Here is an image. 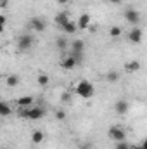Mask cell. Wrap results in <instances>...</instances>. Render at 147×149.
Masks as SVG:
<instances>
[{"mask_svg":"<svg viewBox=\"0 0 147 149\" xmlns=\"http://www.w3.org/2000/svg\"><path fill=\"white\" fill-rule=\"evenodd\" d=\"M90 21H92V17H90L88 14H81V16L78 17V28H80V30H87V28L90 26Z\"/></svg>","mask_w":147,"mask_h":149,"instance_id":"11","label":"cell"},{"mask_svg":"<svg viewBox=\"0 0 147 149\" xmlns=\"http://www.w3.org/2000/svg\"><path fill=\"white\" fill-rule=\"evenodd\" d=\"M132 149H144V148H142V144H139V146H132Z\"/></svg>","mask_w":147,"mask_h":149,"instance_id":"29","label":"cell"},{"mask_svg":"<svg viewBox=\"0 0 147 149\" xmlns=\"http://www.w3.org/2000/svg\"><path fill=\"white\" fill-rule=\"evenodd\" d=\"M30 28H31L33 31H37V33H42V31L47 28V24H45V21L40 19V17H31V19H30Z\"/></svg>","mask_w":147,"mask_h":149,"instance_id":"6","label":"cell"},{"mask_svg":"<svg viewBox=\"0 0 147 149\" xmlns=\"http://www.w3.org/2000/svg\"><path fill=\"white\" fill-rule=\"evenodd\" d=\"M5 23H7V17H5V16H0V24H2V26H0V30H3V28H5Z\"/></svg>","mask_w":147,"mask_h":149,"instance_id":"26","label":"cell"},{"mask_svg":"<svg viewBox=\"0 0 147 149\" xmlns=\"http://www.w3.org/2000/svg\"><path fill=\"white\" fill-rule=\"evenodd\" d=\"M37 81H38V85L47 87V85H49V81H50V78H49V74H47V73H40V74H38V78H37Z\"/></svg>","mask_w":147,"mask_h":149,"instance_id":"18","label":"cell"},{"mask_svg":"<svg viewBox=\"0 0 147 149\" xmlns=\"http://www.w3.org/2000/svg\"><path fill=\"white\" fill-rule=\"evenodd\" d=\"M16 102H17L19 108H30L31 102H33V97H31V95H23V97H19Z\"/></svg>","mask_w":147,"mask_h":149,"instance_id":"14","label":"cell"},{"mask_svg":"<svg viewBox=\"0 0 147 149\" xmlns=\"http://www.w3.org/2000/svg\"><path fill=\"white\" fill-rule=\"evenodd\" d=\"M19 116L21 118H26V120H42L45 116V109L38 108V106H30V108H21L19 111Z\"/></svg>","mask_w":147,"mask_h":149,"instance_id":"1","label":"cell"},{"mask_svg":"<svg viewBox=\"0 0 147 149\" xmlns=\"http://www.w3.org/2000/svg\"><path fill=\"white\" fill-rule=\"evenodd\" d=\"M55 118L62 121V120H66V113L62 111V109H59V111H55Z\"/></svg>","mask_w":147,"mask_h":149,"instance_id":"25","label":"cell"},{"mask_svg":"<svg viewBox=\"0 0 147 149\" xmlns=\"http://www.w3.org/2000/svg\"><path fill=\"white\" fill-rule=\"evenodd\" d=\"M10 113H12V109L9 108L7 102H0V114H2V116H9Z\"/></svg>","mask_w":147,"mask_h":149,"instance_id":"20","label":"cell"},{"mask_svg":"<svg viewBox=\"0 0 147 149\" xmlns=\"http://www.w3.org/2000/svg\"><path fill=\"white\" fill-rule=\"evenodd\" d=\"M128 40L132 42V43H140L142 42V30L140 28H132V31L128 33Z\"/></svg>","mask_w":147,"mask_h":149,"instance_id":"8","label":"cell"},{"mask_svg":"<svg viewBox=\"0 0 147 149\" xmlns=\"http://www.w3.org/2000/svg\"><path fill=\"white\" fill-rule=\"evenodd\" d=\"M76 94H78L81 99H92L94 94H95V88H94V85H92L88 80H81V81H78V85H76Z\"/></svg>","mask_w":147,"mask_h":149,"instance_id":"2","label":"cell"},{"mask_svg":"<svg viewBox=\"0 0 147 149\" xmlns=\"http://www.w3.org/2000/svg\"><path fill=\"white\" fill-rule=\"evenodd\" d=\"M2 149H5V148H2Z\"/></svg>","mask_w":147,"mask_h":149,"instance_id":"33","label":"cell"},{"mask_svg":"<svg viewBox=\"0 0 147 149\" xmlns=\"http://www.w3.org/2000/svg\"><path fill=\"white\" fill-rule=\"evenodd\" d=\"M125 70H126L128 73H135V71L140 70V63L135 61V59H132V61H128V63L125 64Z\"/></svg>","mask_w":147,"mask_h":149,"instance_id":"13","label":"cell"},{"mask_svg":"<svg viewBox=\"0 0 147 149\" xmlns=\"http://www.w3.org/2000/svg\"><path fill=\"white\" fill-rule=\"evenodd\" d=\"M43 139H45V135H43L42 130H35V132L31 134V142H33V144H42Z\"/></svg>","mask_w":147,"mask_h":149,"instance_id":"16","label":"cell"},{"mask_svg":"<svg viewBox=\"0 0 147 149\" xmlns=\"http://www.w3.org/2000/svg\"><path fill=\"white\" fill-rule=\"evenodd\" d=\"M55 47H57V49H59V50H66V49H68V40H66V38H57V40H55Z\"/></svg>","mask_w":147,"mask_h":149,"instance_id":"19","label":"cell"},{"mask_svg":"<svg viewBox=\"0 0 147 149\" xmlns=\"http://www.w3.org/2000/svg\"><path fill=\"white\" fill-rule=\"evenodd\" d=\"M125 19H126L128 23H132V24H139L140 14H139V10H135V9H126V10H125Z\"/></svg>","mask_w":147,"mask_h":149,"instance_id":"7","label":"cell"},{"mask_svg":"<svg viewBox=\"0 0 147 149\" xmlns=\"http://www.w3.org/2000/svg\"><path fill=\"white\" fill-rule=\"evenodd\" d=\"M106 78H107V81H111V83H114V81H118V80H119V74L116 73V71H109Z\"/></svg>","mask_w":147,"mask_h":149,"instance_id":"22","label":"cell"},{"mask_svg":"<svg viewBox=\"0 0 147 149\" xmlns=\"http://www.w3.org/2000/svg\"><path fill=\"white\" fill-rule=\"evenodd\" d=\"M57 2H59V3H61V5H64V3H68V2H69V0H57Z\"/></svg>","mask_w":147,"mask_h":149,"instance_id":"28","label":"cell"},{"mask_svg":"<svg viewBox=\"0 0 147 149\" xmlns=\"http://www.w3.org/2000/svg\"><path fill=\"white\" fill-rule=\"evenodd\" d=\"M69 47H71V56H73L78 63H81V59H83V50H85L83 40H74Z\"/></svg>","mask_w":147,"mask_h":149,"instance_id":"3","label":"cell"},{"mask_svg":"<svg viewBox=\"0 0 147 149\" xmlns=\"http://www.w3.org/2000/svg\"><path fill=\"white\" fill-rule=\"evenodd\" d=\"M31 47H33V37H31L30 33H23L21 37L17 38V49H19L21 52L30 50Z\"/></svg>","mask_w":147,"mask_h":149,"instance_id":"5","label":"cell"},{"mask_svg":"<svg viewBox=\"0 0 147 149\" xmlns=\"http://www.w3.org/2000/svg\"><path fill=\"white\" fill-rule=\"evenodd\" d=\"M109 137L114 141V142H121V141H126V130L123 127H111L109 128Z\"/></svg>","mask_w":147,"mask_h":149,"instance_id":"4","label":"cell"},{"mask_svg":"<svg viewBox=\"0 0 147 149\" xmlns=\"http://www.w3.org/2000/svg\"><path fill=\"white\" fill-rule=\"evenodd\" d=\"M68 21H71L68 12H59V14H55V24H57L59 28H62Z\"/></svg>","mask_w":147,"mask_h":149,"instance_id":"10","label":"cell"},{"mask_svg":"<svg viewBox=\"0 0 147 149\" xmlns=\"http://www.w3.org/2000/svg\"><path fill=\"white\" fill-rule=\"evenodd\" d=\"M121 33H123V31H121V28H119V26H111V28H109V35L112 38L121 37Z\"/></svg>","mask_w":147,"mask_h":149,"instance_id":"21","label":"cell"},{"mask_svg":"<svg viewBox=\"0 0 147 149\" xmlns=\"http://www.w3.org/2000/svg\"><path fill=\"white\" fill-rule=\"evenodd\" d=\"M61 101H62V102H71V94H69V92H64V94L61 95Z\"/></svg>","mask_w":147,"mask_h":149,"instance_id":"24","label":"cell"},{"mask_svg":"<svg viewBox=\"0 0 147 149\" xmlns=\"http://www.w3.org/2000/svg\"><path fill=\"white\" fill-rule=\"evenodd\" d=\"M111 3H121V2H123V0H109Z\"/></svg>","mask_w":147,"mask_h":149,"instance_id":"30","label":"cell"},{"mask_svg":"<svg viewBox=\"0 0 147 149\" xmlns=\"http://www.w3.org/2000/svg\"><path fill=\"white\" fill-rule=\"evenodd\" d=\"M5 83H7V87H16V85L19 83V76H17V74H7Z\"/></svg>","mask_w":147,"mask_h":149,"instance_id":"17","label":"cell"},{"mask_svg":"<svg viewBox=\"0 0 147 149\" xmlns=\"http://www.w3.org/2000/svg\"><path fill=\"white\" fill-rule=\"evenodd\" d=\"M64 33H69V35H73V33H76V30H78V23H73V21H68L62 28H61Z\"/></svg>","mask_w":147,"mask_h":149,"instance_id":"15","label":"cell"},{"mask_svg":"<svg viewBox=\"0 0 147 149\" xmlns=\"http://www.w3.org/2000/svg\"><path fill=\"white\" fill-rule=\"evenodd\" d=\"M142 148H144V149H147V139L144 141V142H142Z\"/></svg>","mask_w":147,"mask_h":149,"instance_id":"32","label":"cell"},{"mask_svg":"<svg viewBox=\"0 0 147 149\" xmlns=\"http://www.w3.org/2000/svg\"><path fill=\"white\" fill-rule=\"evenodd\" d=\"M0 7H7V0H2V5Z\"/></svg>","mask_w":147,"mask_h":149,"instance_id":"31","label":"cell"},{"mask_svg":"<svg viewBox=\"0 0 147 149\" xmlns=\"http://www.w3.org/2000/svg\"><path fill=\"white\" fill-rule=\"evenodd\" d=\"M78 149H92V144H88V142H85V144H81Z\"/></svg>","mask_w":147,"mask_h":149,"instance_id":"27","label":"cell"},{"mask_svg":"<svg viewBox=\"0 0 147 149\" xmlns=\"http://www.w3.org/2000/svg\"><path fill=\"white\" fill-rule=\"evenodd\" d=\"M76 64H80V63H78V61L74 59L71 54H69L68 57H64V59L61 61V66H62L64 70H73V68H76Z\"/></svg>","mask_w":147,"mask_h":149,"instance_id":"9","label":"cell"},{"mask_svg":"<svg viewBox=\"0 0 147 149\" xmlns=\"http://www.w3.org/2000/svg\"><path fill=\"white\" fill-rule=\"evenodd\" d=\"M114 109H116L118 114H125V113L128 111V102L125 99H119V101L114 102Z\"/></svg>","mask_w":147,"mask_h":149,"instance_id":"12","label":"cell"},{"mask_svg":"<svg viewBox=\"0 0 147 149\" xmlns=\"http://www.w3.org/2000/svg\"><path fill=\"white\" fill-rule=\"evenodd\" d=\"M116 149H132V148L126 141H121V142H116Z\"/></svg>","mask_w":147,"mask_h":149,"instance_id":"23","label":"cell"}]
</instances>
